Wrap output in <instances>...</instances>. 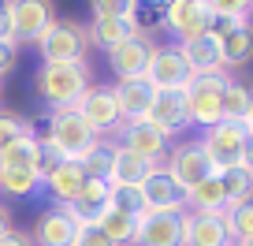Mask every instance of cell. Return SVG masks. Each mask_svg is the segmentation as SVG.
<instances>
[{"label":"cell","mask_w":253,"mask_h":246,"mask_svg":"<svg viewBox=\"0 0 253 246\" xmlns=\"http://www.w3.org/2000/svg\"><path fill=\"white\" fill-rule=\"evenodd\" d=\"M15 45H38V38L56 23V8L45 0H4Z\"/></svg>","instance_id":"cell-5"},{"label":"cell","mask_w":253,"mask_h":246,"mask_svg":"<svg viewBox=\"0 0 253 246\" xmlns=\"http://www.w3.org/2000/svg\"><path fill=\"white\" fill-rule=\"evenodd\" d=\"M34 135V123L30 119H23L19 112H8V108H0V153L8 149V146H15L19 138Z\"/></svg>","instance_id":"cell-33"},{"label":"cell","mask_w":253,"mask_h":246,"mask_svg":"<svg viewBox=\"0 0 253 246\" xmlns=\"http://www.w3.org/2000/svg\"><path fill=\"white\" fill-rule=\"evenodd\" d=\"M175 49L182 52V60H186L190 75H220V71H223L220 38H212V34H201V38L182 41V45H175Z\"/></svg>","instance_id":"cell-20"},{"label":"cell","mask_w":253,"mask_h":246,"mask_svg":"<svg viewBox=\"0 0 253 246\" xmlns=\"http://www.w3.org/2000/svg\"><path fill=\"white\" fill-rule=\"evenodd\" d=\"M160 164H149V160L134 157L130 149L116 146V157H112V175H108V187H142L149 179V172Z\"/></svg>","instance_id":"cell-25"},{"label":"cell","mask_w":253,"mask_h":246,"mask_svg":"<svg viewBox=\"0 0 253 246\" xmlns=\"http://www.w3.org/2000/svg\"><path fill=\"white\" fill-rule=\"evenodd\" d=\"M75 112L89 123V131H93L97 138H112L119 127H123V116H119V104H116L112 86H89L86 94H82V101L75 104Z\"/></svg>","instance_id":"cell-8"},{"label":"cell","mask_w":253,"mask_h":246,"mask_svg":"<svg viewBox=\"0 0 253 246\" xmlns=\"http://www.w3.org/2000/svg\"><path fill=\"white\" fill-rule=\"evenodd\" d=\"M194 79L182 60V52L175 45H157L149 56V67H145V82L153 90H186V82Z\"/></svg>","instance_id":"cell-11"},{"label":"cell","mask_w":253,"mask_h":246,"mask_svg":"<svg viewBox=\"0 0 253 246\" xmlns=\"http://www.w3.org/2000/svg\"><path fill=\"white\" fill-rule=\"evenodd\" d=\"M82 183H86V175H82V168L75 164V160H52L45 179H41V187L52 194L56 205H71L75 194L82 191Z\"/></svg>","instance_id":"cell-19"},{"label":"cell","mask_w":253,"mask_h":246,"mask_svg":"<svg viewBox=\"0 0 253 246\" xmlns=\"http://www.w3.org/2000/svg\"><path fill=\"white\" fill-rule=\"evenodd\" d=\"M223 224H227L231 246H235V243H246V239H253V201L227 209V213H223Z\"/></svg>","instance_id":"cell-32"},{"label":"cell","mask_w":253,"mask_h":246,"mask_svg":"<svg viewBox=\"0 0 253 246\" xmlns=\"http://www.w3.org/2000/svg\"><path fill=\"white\" fill-rule=\"evenodd\" d=\"M235 246H253V239H246V243H235Z\"/></svg>","instance_id":"cell-44"},{"label":"cell","mask_w":253,"mask_h":246,"mask_svg":"<svg viewBox=\"0 0 253 246\" xmlns=\"http://www.w3.org/2000/svg\"><path fill=\"white\" fill-rule=\"evenodd\" d=\"M48 164H52V160L45 157V146H41L38 135L19 138L15 146H8V149L0 153V168H34V172H41V179H45Z\"/></svg>","instance_id":"cell-23"},{"label":"cell","mask_w":253,"mask_h":246,"mask_svg":"<svg viewBox=\"0 0 253 246\" xmlns=\"http://www.w3.org/2000/svg\"><path fill=\"white\" fill-rule=\"evenodd\" d=\"M209 11L220 19H231V23H250L253 15V4H242V0H212L209 4Z\"/></svg>","instance_id":"cell-36"},{"label":"cell","mask_w":253,"mask_h":246,"mask_svg":"<svg viewBox=\"0 0 253 246\" xmlns=\"http://www.w3.org/2000/svg\"><path fill=\"white\" fill-rule=\"evenodd\" d=\"M242 127H246V135H253V104H250V112H246V119H242Z\"/></svg>","instance_id":"cell-43"},{"label":"cell","mask_w":253,"mask_h":246,"mask_svg":"<svg viewBox=\"0 0 253 246\" xmlns=\"http://www.w3.org/2000/svg\"><path fill=\"white\" fill-rule=\"evenodd\" d=\"M89 49V34L79 19H56L38 38L41 64H82Z\"/></svg>","instance_id":"cell-4"},{"label":"cell","mask_w":253,"mask_h":246,"mask_svg":"<svg viewBox=\"0 0 253 246\" xmlns=\"http://www.w3.org/2000/svg\"><path fill=\"white\" fill-rule=\"evenodd\" d=\"M75 231H79V224L63 213L60 205H52L45 213H38V220L30 228V243L34 246H71Z\"/></svg>","instance_id":"cell-17"},{"label":"cell","mask_w":253,"mask_h":246,"mask_svg":"<svg viewBox=\"0 0 253 246\" xmlns=\"http://www.w3.org/2000/svg\"><path fill=\"white\" fill-rule=\"evenodd\" d=\"M0 90H4V82H0Z\"/></svg>","instance_id":"cell-45"},{"label":"cell","mask_w":253,"mask_h":246,"mask_svg":"<svg viewBox=\"0 0 253 246\" xmlns=\"http://www.w3.org/2000/svg\"><path fill=\"white\" fill-rule=\"evenodd\" d=\"M186 213H209V216H223L227 213V198H223L216 175H209L205 183H198V187L186 194Z\"/></svg>","instance_id":"cell-26"},{"label":"cell","mask_w":253,"mask_h":246,"mask_svg":"<svg viewBox=\"0 0 253 246\" xmlns=\"http://www.w3.org/2000/svg\"><path fill=\"white\" fill-rule=\"evenodd\" d=\"M0 246H34V243H30V231H19V228H11L8 235L0 239Z\"/></svg>","instance_id":"cell-39"},{"label":"cell","mask_w":253,"mask_h":246,"mask_svg":"<svg viewBox=\"0 0 253 246\" xmlns=\"http://www.w3.org/2000/svg\"><path fill=\"white\" fill-rule=\"evenodd\" d=\"M97 228L104 231V239H108L112 246H134V235H138V220H134V216L108 209V213H104V220L97 224Z\"/></svg>","instance_id":"cell-31"},{"label":"cell","mask_w":253,"mask_h":246,"mask_svg":"<svg viewBox=\"0 0 253 246\" xmlns=\"http://www.w3.org/2000/svg\"><path fill=\"white\" fill-rule=\"evenodd\" d=\"M60 209L71 216L79 228H97V224L104 220V213L112 209V187L101 183V179H86L71 205H60Z\"/></svg>","instance_id":"cell-12"},{"label":"cell","mask_w":253,"mask_h":246,"mask_svg":"<svg viewBox=\"0 0 253 246\" xmlns=\"http://www.w3.org/2000/svg\"><path fill=\"white\" fill-rule=\"evenodd\" d=\"M71 246H112V243L104 239L101 228H79L75 239H71Z\"/></svg>","instance_id":"cell-37"},{"label":"cell","mask_w":253,"mask_h":246,"mask_svg":"<svg viewBox=\"0 0 253 246\" xmlns=\"http://www.w3.org/2000/svg\"><path fill=\"white\" fill-rule=\"evenodd\" d=\"M134 246H182V213H145V216H138Z\"/></svg>","instance_id":"cell-16"},{"label":"cell","mask_w":253,"mask_h":246,"mask_svg":"<svg viewBox=\"0 0 253 246\" xmlns=\"http://www.w3.org/2000/svg\"><path fill=\"white\" fill-rule=\"evenodd\" d=\"M89 86H93V82H89L86 60H82V64H41L38 71H34V94L45 104V112L75 108Z\"/></svg>","instance_id":"cell-2"},{"label":"cell","mask_w":253,"mask_h":246,"mask_svg":"<svg viewBox=\"0 0 253 246\" xmlns=\"http://www.w3.org/2000/svg\"><path fill=\"white\" fill-rule=\"evenodd\" d=\"M38 191H41V172H34V168H0V194L34 198Z\"/></svg>","instance_id":"cell-27"},{"label":"cell","mask_w":253,"mask_h":246,"mask_svg":"<svg viewBox=\"0 0 253 246\" xmlns=\"http://www.w3.org/2000/svg\"><path fill=\"white\" fill-rule=\"evenodd\" d=\"M198 142H201V149H205L212 172H227V168H238V160H242L246 127H242V123H227V119H223V123L209 127Z\"/></svg>","instance_id":"cell-7"},{"label":"cell","mask_w":253,"mask_h":246,"mask_svg":"<svg viewBox=\"0 0 253 246\" xmlns=\"http://www.w3.org/2000/svg\"><path fill=\"white\" fill-rule=\"evenodd\" d=\"M153 38L149 34H138V38L123 41L119 49L108 52V67L116 75V82H130V79H145V67H149V56H153Z\"/></svg>","instance_id":"cell-14"},{"label":"cell","mask_w":253,"mask_h":246,"mask_svg":"<svg viewBox=\"0 0 253 246\" xmlns=\"http://www.w3.org/2000/svg\"><path fill=\"white\" fill-rule=\"evenodd\" d=\"M182 246H231L223 216L182 213Z\"/></svg>","instance_id":"cell-18"},{"label":"cell","mask_w":253,"mask_h":246,"mask_svg":"<svg viewBox=\"0 0 253 246\" xmlns=\"http://www.w3.org/2000/svg\"><path fill=\"white\" fill-rule=\"evenodd\" d=\"M89 34V45L104 49V52H112V49H119L123 41L138 38L142 34V23L138 19H126V15H112V19H93V23L86 26Z\"/></svg>","instance_id":"cell-21"},{"label":"cell","mask_w":253,"mask_h":246,"mask_svg":"<svg viewBox=\"0 0 253 246\" xmlns=\"http://www.w3.org/2000/svg\"><path fill=\"white\" fill-rule=\"evenodd\" d=\"M0 41H11V23H8V11L0 4Z\"/></svg>","instance_id":"cell-42"},{"label":"cell","mask_w":253,"mask_h":246,"mask_svg":"<svg viewBox=\"0 0 253 246\" xmlns=\"http://www.w3.org/2000/svg\"><path fill=\"white\" fill-rule=\"evenodd\" d=\"M231 75L220 71V75H194L186 82V112H190V127H216L223 123V86H227Z\"/></svg>","instance_id":"cell-3"},{"label":"cell","mask_w":253,"mask_h":246,"mask_svg":"<svg viewBox=\"0 0 253 246\" xmlns=\"http://www.w3.org/2000/svg\"><path fill=\"white\" fill-rule=\"evenodd\" d=\"M38 138H41V146H45V157L48 160H75V164H79V160L101 142V138L89 131V123L75 108L45 112V127L38 131Z\"/></svg>","instance_id":"cell-1"},{"label":"cell","mask_w":253,"mask_h":246,"mask_svg":"<svg viewBox=\"0 0 253 246\" xmlns=\"http://www.w3.org/2000/svg\"><path fill=\"white\" fill-rule=\"evenodd\" d=\"M250 104H253V86L231 75L227 86H223V119H227V123H242Z\"/></svg>","instance_id":"cell-29"},{"label":"cell","mask_w":253,"mask_h":246,"mask_svg":"<svg viewBox=\"0 0 253 246\" xmlns=\"http://www.w3.org/2000/svg\"><path fill=\"white\" fill-rule=\"evenodd\" d=\"M112 157H116V138H101V142H97L93 149L79 160V168H82V175H86V179L108 183V175H112Z\"/></svg>","instance_id":"cell-30"},{"label":"cell","mask_w":253,"mask_h":246,"mask_svg":"<svg viewBox=\"0 0 253 246\" xmlns=\"http://www.w3.org/2000/svg\"><path fill=\"white\" fill-rule=\"evenodd\" d=\"M220 56H223V71H238V67L253 64V23L231 26L220 38Z\"/></svg>","instance_id":"cell-24"},{"label":"cell","mask_w":253,"mask_h":246,"mask_svg":"<svg viewBox=\"0 0 253 246\" xmlns=\"http://www.w3.org/2000/svg\"><path fill=\"white\" fill-rule=\"evenodd\" d=\"M157 131H164L168 138L179 135V131L190 127V112H186V94L182 90H157L153 97V108L145 116Z\"/></svg>","instance_id":"cell-15"},{"label":"cell","mask_w":253,"mask_h":246,"mask_svg":"<svg viewBox=\"0 0 253 246\" xmlns=\"http://www.w3.org/2000/svg\"><path fill=\"white\" fill-rule=\"evenodd\" d=\"M11 228H15V220H11V209H8V205H4V201H0V239L8 235V231H11Z\"/></svg>","instance_id":"cell-41"},{"label":"cell","mask_w":253,"mask_h":246,"mask_svg":"<svg viewBox=\"0 0 253 246\" xmlns=\"http://www.w3.org/2000/svg\"><path fill=\"white\" fill-rule=\"evenodd\" d=\"M89 11H93V19H112V15L138 19V4H134V0H93Z\"/></svg>","instance_id":"cell-35"},{"label":"cell","mask_w":253,"mask_h":246,"mask_svg":"<svg viewBox=\"0 0 253 246\" xmlns=\"http://www.w3.org/2000/svg\"><path fill=\"white\" fill-rule=\"evenodd\" d=\"M164 172L171 175V179L179 183V187H182L186 194L194 191L198 183H205L209 175H216L198 138H186V142L171 146V149H168V157H164Z\"/></svg>","instance_id":"cell-6"},{"label":"cell","mask_w":253,"mask_h":246,"mask_svg":"<svg viewBox=\"0 0 253 246\" xmlns=\"http://www.w3.org/2000/svg\"><path fill=\"white\" fill-rule=\"evenodd\" d=\"M164 30L175 34V41H194L201 34H209V23H212V11H209L205 0H171L164 4Z\"/></svg>","instance_id":"cell-9"},{"label":"cell","mask_w":253,"mask_h":246,"mask_svg":"<svg viewBox=\"0 0 253 246\" xmlns=\"http://www.w3.org/2000/svg\"><path fill=\"white\" fill-rule=\"evenodd\" d=\"M238 168H246V172L253 175V135H246V142H242V160H238Z\"/></svg>","instance_id":"cell-40"},{"label":"cell","mask_w":253,"mask_h":246,"mask_svg":"<svg viewBox=\"0 0 253 246\" xmlns=\"http://www.w3.org/2000/svg\"><path fill=\"white\" fill-rule=\"evenodd\" d=\"M15 64H19V45L15 41H0V82H4V75Z\"/></svg>","instance_id":"cell-38"},{"label":"cell","mask_w":253,"mask_h":246,"mask_svg":"<svg viewBox=\"0 0 253 246\" xmlns=\"http://www.w3.org/2000/svg\"><path fill=\"white\" fill-rule=\"evenodd\" d=\"M216 179H220V191H223V198H227V209L253 201V175L246 172V168H227V172H216Z\"/></svg>","instance_id":"cell-28"},{"label":"cell","mask_w":253,"mask_h":246,"mask_svg":"<svg viewBox=\"0 0 253 246\" xmlns=\"http://www.w3.org/2000/svg\"><path fill=\"white\" fill-rule=\"evenodd\" d=\"M168 142H171V138H168L164 131H157L149 119H130V123H123V127L116 131V146L130 149L134 157L149 160V164H164Z\"/></svg>","instance_id":"cell-10"},{"label":"cell","mask_w":253,"mask_h":246,"mask_svg":"<svg viewBox=\"0 0 253 246\" xmlns=\"http://www.w3.org/2000/svg\"><path fill=\"white\" fill-rule=\"evenodd\" d=\"M112 209L116 213H126V216H145V201H142V191L138 187H112Z\"/></svg>","instance_id":"cell-34"},{"label":"cell","mask_w":253,"mask_h":246,"mask_svg":"<svg viewBox=\"0 0 253 246\" xmlns=\"http://www.w3.org/2000/svg\"><path fill=\"white\" fill-rule=\"evenodd\" d=\"M112 94H116V104H119L123 123H130V119H145V116H149L157 90H153L145 79H130V82H116Z\"/></svg>","instance_id":"cell-22"},{"label":"cell","mask_w":253,"mask_h":246,"mask_svg":"<svg viewBox=\"0 0 253 246\" xmlns=\"http://www.w3.org/2000/svg\"><path fill=\"white\" fill-rule=\"evenodd\" d=\"M145 201V213H186V191L164 172V164L153 168L149 179L138 187Z\"/></svg>","instance_id":"cell-13"}]
</instances>
